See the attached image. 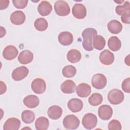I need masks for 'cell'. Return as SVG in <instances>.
Instances as JSON below:
<instances>
[{"mask_svg": "<svg viewBox=\"0 0 130 130\" xmlns=\"http://www.w3.org/2000/svg\"><path fill=\"white\" fill-rule=\"evenodd\" d=\"M76 68L72 65H68L64 67L62 70L63 76L67 78H71L74 77L76 74Z\"/></svg>", "mask_w": 130, "mask_h": 130, "instance_id": "4dcf8cb0", "label": "cell"}, {"mask_svg": "<svg viewBox=\"0 0 130 130\" xmlns=\"http://www.w3.org/2000/svg\"><path fill=\"white\" fill-rule=\"evenodd\" d=\"M25 15L21 11H15L10 16V21L14 25H21L25 20Z\"/></svg>", "mask_w": 130, "mask_h": 130, "instance_id": "4fadbf2b", "label": "cell"}, {"mask_svg": "<svg viewBox=\"0 0 130 130\" xmlns=\"http://www.w3.org/2000/svg\"><path fill=\"white\" fill-rule=\"evenodd\" d=\"M23 104L29 108H34L37 107L40 103V101L38 96L35 95H29L24 98Z\"/></svg>", "mask_w": 130, "mask_h": 130, "instance_id": "44dd1931", "label": "cell"}, {"mask_svg": "<svg viewBox=\"0 0 130 130\" xmlns=\"http://www.w3.org/2000/svg\"><path fill=\"white\" fill-rule=\"evenodd\" d=\"M80 124L79 118L74 115H68L63 120V125L65 128L68 129H75Z\"/></svg>", "mask_w": 130, "mask_h": 130, "instance_id": "277c9868", "label": "cell"}, {"mask_svg": "<svg viewBox=\"0 0 130 130\" xmlns=\"http://www.w3.org/2000/svg\"><path fill=\"white\" fill-rule=\"evenodd\" d=\"M12 3L14 6L18 9H23L27 5V0H13Z\"/></svg>", "mask_w": 130, "mask_h": 130, "instance_id": "836d02e7", "label": "cell"}, {"mask_svg": "<svg viewBox=\"0 0 130 130\" xmlns=\"http://www.w3.org/2000/svg\"><path fill=\"white\" fill-rule=\"evenodd\" d=\"M123 93L119 89H113L108 94V100L113 105H118L121 103L124 100Z\"/></svg>", "mask_w": 130, "mask_h": 130, "instance_id": "7a4b0ae2", "label": "cell"}, {"mask_svg": "<svg viewBox=\"0 0 130 130\" xmlns=\"http://www.w3.org/2000/svg\"><path fill=\"white\" fill-rule=\"evenodd\" d=\"M76 88L75 83L71 80H67L60 85V89L62 92L66 94H71L75 91Z\"/></svg>", "mask_w": 130, "mask_h": 130, "instance_id": "7402d4cb", "label": "cell"}, {"mask_svg": "<svg viewBox=\"0 0 130 130\" xmlns=\"http://www.w3.org/2000/svg\"><path fill=\"white\" fill-rule=\"evenodd\" d=\"M21 118L24 123L27 124L31 123L35 120V115L30 110H25L21 114Z\"/></svg>", "mask_w": 130, "mask_h": 130, "instance_id": "83f0119b", "label": "cell"}, {"mask_svg": "<svg viewBox=\"0 0 130 130\" xmlns=\"http://www.w3.org/2000/svg\"><path fill=\"white\" fill-rule=\"evenodd\" d=\"M83 107V103L79 99H72L68 103V107L70 111L74 113L80 111Z\"/></svg>", "mask_w": 130, "mask_h": 130, "instance_id": "9a60e30c", "label": "cell"}, {"mask_svg": "<svg viewBox=\"0 0 130 130\" xmlns=\"http://www.w3.org/2000/svg\"><path fill=\"white\" fill-rule=\"evenodd\" d=\"M58 40L61 45L68 46L72 43L73 41V36L70 32L62 31L58 35Z\"/></svg>", "mask_w": 130, "mask_h": 130, "instance_id": "5bb4252c", "label": "cell"}, {"mask_svg": "<svg viewBox=\"0 0 130 130\" xmlns=\"http://www.w3.org/2000/svg\"><path fill=\"white\" fill-rule=\"evenodd\" d=\"M7 90V86L5 83H4L3 81H1V94H3L6 92Z\"/></svg>", "mask_w": 130, "mask_h": 130, "instance_id": "74e56055", "label": "cell"}, {"mask_svg": "<svg viewBox=\"0 0 130 130\" xmlns=\"http://www.w3.org/2000/svg\"><path fill=\"white\" fill-rule=\"evenodd\" d=\"M103 101L102 95L98 93H94L88 98V102L92 106H96L100 105Z\"/></svg>", "mask_w": 130, "mask_h": 130, "instance_id": "f546056e", "label": "cell"}, {"mask_svg": "<svg viewBox=\"0 0 130 130\" xmlns=\"http://www.w3.org/2000/svg\"><path fill=\"white\" fill-rule=\"evenodd\" d=\"M107 78L102 74H96L93 76L91 79L92 86L97 89L104 88L107 84Z\"/></svg>", "mask_w": 130, "mask_h": 130, "instance_id": "8992f818", "label": "cell"}, {"mask_svg": "<svg viewBox=\"0 0 130 130\" xmlns=\"http://www.w3.org/2000/svg\"><path fill=\"white\" fill-rule=\"evenodd\" d=\"M98 114L102 119L107 120L112 117L113 110L110 106L108 105H103L101 106L98 109Z\"/></svg>", "mask_w": 130, "mask_h": 130, "instance_id": "30bf717a", "label": "cell"}, {"mask_svg": "<svg viewBox=\"0 0 130 130\" xmlns=\"http://www.w3.org/2000/svg\"><path fill=\"white\" fill-rule=\"evenodd\" d=\"M129 55H128L125 58V63L128 66H129Z\"/></svg>", "mask_w": 130, "mask_h": 130, "instance_id": "f35d334b", "label": "cell"}, {"mask_svg": "<svg viewBox=\"0 0 130 130\" xmlns=\"http://www.w3.org/2000/svg\"><path fill=\"white\" fill-rule=\"evenodd\" d=\"M108 129L109 130H120L121 129V123L118 120L113 119L108 123Z\"/></svg>", "mask_w": 130, "mask_h": 130, "instance_id": "d6a6232c", "label": "cell"}, {"mask_svg": "<svg viewBox=\"0 0 130 130\" xmlns=\"http://www.w3.org/2000/svg\"><path fill=\"white\" fill-rule=\"evenodd\" d=\"M48 22L44 18H39L37 19L34 22V26L36 29L39 31H44L48 27Z\"/></svg>", "mask_w": 130, "mask_h": 130, "instance_id": "f1b7e54d", "label": "cell"}, {"mask_svg": "<svg viewBox=\"0 0 130 130\" xmlns=\"http://www.w3.org/2000/svg\"><path fill=\"white\" fill-rule=\"evenodd\" d=\"M49 120L45 117H40L35 121V127L37 130H46L49 127Z\"/></svg>", "mask_w": 130, "mask_h": 130, "instance_id": "484cf974", "label": "cell"}, {"mask_svg": "<svg viewBox=\"0 0 130 130\" xmlns=\"http://www.w3.org/2000/svg\"><path fill=\"white\" fill-rule=\"evenodd\" d=\"M28 69L26 67H18L13 71L12 78L15 81H20L25 78L28 74Z\"/></svg>", "mask_w": 130, "mask_h": 130, "instance_id": "ba28073f", "label": "cell"}, {"mask_svg": "<svg viewBox=\"0 0 130 130\" xmlns=\"http://www.w3.org/2000/svg\"><path fill=\"white\" fill-rule=\"evenodd\" d=\"M76 93L81 98H86L91 93V87L85 83L79 84L76 87Z\"/></svg>", "mask_w": 130, "mask_h": 130, "instance_id": "2e32d148", "label": "cell"}, {"mask_svg": "<svg viewBox=\"0 0 130 130\" xmlns=\"http://www.w3.org/2000/svg\"><path fill=\"white\" fill-rule=\"evenodd\" d=\"M31 88L35 93L42 94L46 90V82L42 78H38L35 79L31 82Z\"/></svg>", "mask_w": 130, "mask_h": 130, "instance_id": "52a82bcc", "label": "cell"}, {"mask_svg": "<svg viewBox=\"0 0 130 130\" xmlns=\"http://www.w3.org/2000/svg\"><path fill=\"white\" fill-rule=\"evenodd\" d=\"M49 117L52 119L56 120L59 119L62 114V110L58 106L53 105L49 108L47 111Z\"/></svg>", "mask_w": 130, "mask_h": 130, "instance_id": "ffe728a7", "label": "cell"}, {"mask_svg": "<svg viewBox=\"0 0 130 130\" xmlns=\"http://www.w3.org/2000/svg\"><path fill=\"white\" fill-rule=\"evenodd\" d=\"M99 58L102 63L108 66L114 62V55L112 52L106 49L100 53Z\"/></svg>", "mask_w": 130, "mask_h": 130, "instance_id": "7c38bea8", "label": "cell"}, {"mask_svg": "<svg viewBox=\"0 0 130 130\" xmlns=\"http://www.w3.org/2000/svg\"><path fill=\"white\" fill-rule=\"evenodd\" d=\"M107 27L110 32L114 34L120 32L122 29L121 23L116 20H112L109 22L107 24Z\"/></svg>", "mask_w": 130, "mask_h": 130, "instance_id": "603a6c76", "label": "cell"}, {"mask_svg": "<svg viewBox=\"0 0 130 130\" xmlns=\"http://www.w3.org/2000/svg\"><path fill=\"white\" fill-rule=\"evenodd\" d=\"M9 1L5 0V1H0V9L3 10L7 8V7L9 6Z\"/></svg>", "mask_w": 130, "mask_h": 130, "instance_id": "8d00e7d4", "label": "cell"}, {"mask_svg": "<svg viewBox=\"0 0 130 130\" xmlns=\"http://www.w3.org/2000/svg\"><path fill=\"white\" fill-rule=\"evenodd\" d=\"M121 21L123 23L126 24H129L130 23V13L125 14L121 17Z\"/></svg>", "mask_w": 130, "mask_h": 130, "instance_id": "d590c367", "label": "cell"}, {"mask_svg": "<svg viewBox=\"0 0 130 130\" xmlns=\"http://www.w3.org/2000/svg\"><path fill=\"white\" fill-rule=\"evenodd\" d=\"M96 34V30L93 28H87L83 31L82 33V36L83 38L82 46L86 51H90L93 49L92 44V38Z\"/></svg>", "mask_w": 130, "mask_h": 130, "instance_id": "6da1fadb", "label": "cell"}, {"mask_svg": "<svg viewBox=\"0 0 130 130\" xmlns=\"http://www.w3.org/2000/svg\"><path fill=\"white\" fill-rule=\"evenodd\" d=\"M115 11L118 15L121 16L125 14L130 13L129 2L126 1L123 5H119L116 6Z\"/></svg>", "mask_w": 130, "mask_h": 130, "instance_id": "1f68e13d", "label": "cell"}, {"mask_svg": "<svg viewBox=\"0 0 130 130\" xmlns=\"http://www.w3.org/2000/svg\"><path fill=\"white\" fill-rule=\"evenodd\" d=\"M33 58V53L29 50H25L20 53L18 57V60L20 63L25 64L30 63L32 61Z\"/></svg>", "mask_w": 130, "mask_h": 130, "instance_id": "d6986e66", "label": "cell"}, {"mask_svg": "<svg viewBox=\"0 0 130 130\" xmlns=\"http://www.w3.org/2000/svg\"><path fill=\"white\" fill-rule=\"evenodd\" d=\"M98 122L97 117L92 113L86 114L82 118V123L83 126L88 129H91L95 127Z\"/></svg>", "mask_w": 130, "mask_h": 130, "instance_id": "5b68a950", "label": "cell"}, {"mask_svg": "<svg viewBox=\"0 0 130 130\" xmlns=\"http://www.w3.org/2000/svg\"><path fill=\"white\" fill-rule=\"evenodd\" d=\"M52 10V7L50 3L46 1H42L38 6V11L39 13L43 16L48 15Z\"/></svg>", "mask_w": 130, "mask_h": 130, "instance_id": "ac0fdd59", "label": "cell"}, {"mask_svg": "<svg viewBox=\"0 0 130 130\" xmlns=\"http://www.w3.org/2000/svg\"><path fill=\"white\" fill-rule=\"evenodd\" d=\"M18 54L17 49L13 45L6 46L3 52V56L7 60H11L15 59Z\"/></svg>", "mask_w": 130, "mask_h": 130, "instance_id": "8fae6325", "label": "cell"}, {"mask_svg": "<svg viewBox=\"0 0 130 130\" xmlns=\"http://www.w3.org/2000/svg\"><path fill=\"white\" fill-rule=\"evenodd\" d=\"M108 46L109 49L113 51H118L121 46V41L116 36H112L108 41Z\"/></svg>", "mask_w": 130, "mask_h": 130, "instance_id": "cb8c5ba5", "label": "cell"}, {"mask_svg": "<svg viewBox=\"0 0 130 130\" xmlns=\"http://www.w3.org/2000/svg\"><path fill=\"white\" fill-rule=\"evenodd\" d=\"M106 45V41L101 35H94L92 38L93 47L98 50H102Z\"/></svg>", "mask_w": 130, "mask_h": 130, "instance_id": "d4e9b609", "label": "cell"}, {"mask_svg": "<svg viewBox=\"0 0 130 130\" xmlns=\"http://www.w3.org/2000/svg\"><path fill=\"white\" fill-rule=\"evenodd\" d=\"M20 126V121L15 118L12 117L8 119L4 123V130H18Z\"/></svg>", "mask_w": 130, "mask_h": 130, "instance_id": "e0dca14e", "label": "cell"}, {"mask_svg": "<svg viewBox=\"0 0 130 130\" xmlns=\"http://www.w3.org/2000/svg\"><path fill=\"white\" fill-rule=\"evenodd\" d=\"M72 14L76 18L83 19L86 16V7L82 4H75L72 8Z\"/></svg>", "mask_w": 130, "mask_h": 130, "instance_id": "9c48e42d", "label": "cell"}, {"mask_svg": "<svg viewBox=\"0 0 130 130\" xmlns=\"http://www.w3.org/2000/svg\"><path fill=\"white\" fill-rule=\"evenodd\" d=\"M68 60L71 63H76L79 61L81 58V54L77 50L71 49L67 53Z\"/></svg>", "mask_w": 130, "mask_h": 130, "instance_id": "4316f807", "label": "cell"}, {"mask_svg": "<svg viewBox=\"0 0 130 130\" xmlns=\"http://www.w3.org/2000/svg\"><path fill=\"white\" fill-rule=\"evenodd\" d=\"M121 87L122 90L127 93H129L130 92V78L129 77L124 79L121 85Z\"/></svg>", "mask_w": 130, "mask_h": 130, "instance_id": "e575fe53", "label": "cell"}, {"mask_svg": "<svg viewBox=\"0 0 130 130\" xmlns=\"http://www.w3.org/2000/svg\"><path fill=\"white\" fill-rule=\"evenodd\" d=\"M56 13L61 16H65L70 13V8L68 4L64 1H57L54 6Z\"/></svg>", "mask_w": 130, "mask_h": 130, "instance_id": "3957f363", "label": "cell"}]
</instances>
